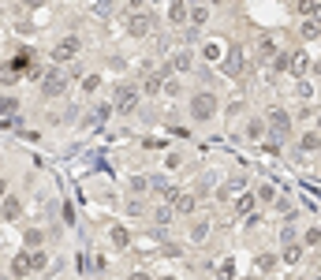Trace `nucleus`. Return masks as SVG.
Returning <instances> with one entry per match:
<instances>
[{"instance_id":"1","label":"nucleus","mask_w":321,"mask_h":280,"mask_svg":"<svg viewBox=\"0 0 321 280\" xmlns=\"http://www.w3.org/2000/svg\"><path fill=\"white\" fill-rule=\"evenodd\" d=\"M191 116H194L198 123H209L213 116H217V94H209V90L194 94V98H191Z\"/></svg>"},{"instance_id":"2","label":"nucleus","mask_w":321,"mask_h":280,"mask_svg":"<svg viewBox=\"0 0 321 280\" xmlns=\"http://www.w3.org/2000/svg\"><path fill=\"white\" fill-rule=\"evenodd\" d=\"M79 49H82V41L68 34V37H60V41L52 45V60H56V64H64V60H75V56H79Z\"/></svg>"},{"instance_id":"3","label":"nucleus","mask_w":321,"mask_h":280,"mask_svg":"<svg viewBox=\"0 0 321 280\" xmlns=\"http://www.w3.org/2000/svg\"><path fill=\"white\" fill-rule=\"evenodd\" d=\"M64 86H68V82H64V75L60 71H49V75H45V82H41V94H45V98H60Z\"/></svg>"},{"instance_id":"4","label":"nucleus","mask_w":321,"mask_h":280,"mask_svg":"<svg viewBox=\"0 0 321 280\" xmlns=\"http://www.w3.org/2000/svg\"><path fill=\"white\" fill-rule=\"evenodd\" d=\"M135 105H138V90H131V86H120L116 112H135Z\"/></svg>"},{"instance_id":"5","label":"nucleus","mask_w":321,"mask_h":280,"mask_svg":"<svg viewBox=\"0 0 321 280\" xmlns=\"http://www.w3.org/2000/svg\"><path fill=\"white\" fill-rule=\"evenodd\" d=\"M168 23H172V26L187 23V4H183V0H172V4H168Z\"/></svg>"},{"instance_id":"6","label":"nucleus","mask_w":321,"mask_h":280,"mask_svg":"<svg viewBox=\"0 0 321 280\" xmlns=\"http://www.w3.org/2000/svg\"><path fill=\"white\" fill-rule=\"evenodd\" d=\"M209 239V220H191V243H205Z\"/></svg>"},{"instance_id":"7","label":"nucleus","mask_w":321,"mask_h":280,"mask_svg":"<svg viewBox=\"0 0 321 280\" xmlns=\"http://www.w3.org/2000/svg\"><path fill=\"white\" fill-rule=\"evenodd\" d=\"M273 56H277V41H273V37H261L258 41V60H273Z\"/></svg>"},{"instance_id":"8","label":"nucleus","mask_w":321,"mask_h":280,"mask_svg":"<svg viewBox=\"0 0 321 280\" xmlns=\"http://www.w3.org/2000/svg\"><path fill=\"white\" fill-rule=\"evenodd\" d=\"M191 23H194V26H205V23H209V8H205V4L191 8Z\"/></svg>"},{"instance_id":"9","label":"nucleus","mask_w":321,"mask_h":280,"mask_svg":"<svg viewBox=\"0 0 321 280\" xmlns=\"http://www.w3.org/2000/svg\"><path fill=\"white\" fill-rule=\"evenodd\" d=\"M146 19H149V15H131L127 30H131V34H146V30H149V23H146Z\"/></svg>"},{"instance_id":"10","label":"nucleus","mask_w":321,"mask_h":280,"mask_svg":"<svg viewBox=\"0 0 321 280\" xmlns=\"http://www.w3.org/2000/svg\"><path fill=\"white\" fill-rule=\"evenodd\" d=\"M247 134H250L254 142H258L261 134H265V120H250V123H247Z\"/></svg>"},{"instance_id":"11","label":"nucleus","mask_w":321,"mask_h":280,"mask_svg":"<svg viewBox=\"0 0 321 280\" xmlns=\"http://www.w3.org/2000/svg\"><path fill=\"white\" fill-rule=\"evenodd\" d=\"M303 150H321V134L317 131H306L303 134Z\"/></svg>"},{"instance_id":"12","label":"nucleus","mask_w":321,"mask_h":280,"mask_svg":"<svg viewBox=\"0 0 321 280\" xmlns=\"http://www.w3.org/2000/svg\"><path fill=\"white\" fill-rule=\"evenodd\" d=\"M19 217V202H15V195H8V202H4V220H15Z\"/></svg>"},{"instance_id":"13","label":"nucleus","mask_w":321,"mask_h":280,"mask_svg":"<svg viewBox=\"0 0 321 280\" xmlns=\"http://www.w3.org/2000/svg\"><path fill=\"white\" fill-rule=\"evenodd\" d=\"M284 262H288V265H295V262H303V247H295V243H291V247L284 250Z\"/></svg>"},{"instance_id":"14","label":"nucleus","mask_w":321,"mask_h":280,"mask_svg":"<svg viewBox=\"0 0 321 280\" xmlns=\"http://www.w3.org/2000/svg\"><path fill=\"white\" fill-rule=\"evenodd\" d=\"M273 67H277V71H288V67H291V56L288 53H277V56H273Z\"/></svg>"},{"instance_id":"15","label":"nucleus","mask_w":321,"mask_h":280,"mask_svg":"<svg viewBox=\"0 0 321 280\" xmlns=\"http://www.w3.org/2000/svg\"><path fill=\"white\" fill-rule=\"evenodd\" d=\"M321 34V23L317 19H310V23H303V37H317Z\"/></svg>"},{"instance_id":"16","label":"nucleus","mask_w":321,"mask_h":280,"mask_svg":"<svg viewBox=\"0 0 321 280\" xmlns=\"http://www.w3.org/2000/svg\"><path fill=\"white\" fill-rule=\"evenodd\" d=\"M303 243H306V247H317V243H321V231H317V228H306Z\"/></svg>"},{"instance_id":"17","label":"nucleus","mask_w":321,"mask_h":280,"mask_svg":"<svg viewBox=\"0 0 321 280\" xmlns=\"http://www.w3.org/2000/svg\"><path fill=\"white\" fill-rule=\"evenodd\" d=\"M202 53H205V60H221V45H217V41H209Z\"/></svg>"},{"instance_id":"18","label":"nucleus","mask_w":321,"mask_h":280,"mask_svg":"<svg viewBox=\"0 0 321 280\" xmlns=\"http://www.w3.org/2000/svg\"><path fill=\"white\" fill-rule=\"evenodd\" d=\"M97 86H101V75H86V82H82V90H86V94H93V90H97Z\"/></svg>"},{"instance_id":"19","label":"nucleus","mask_w":321,"mask_h":280,"mask_svg":"<svg viewBox=\"0 0 321 280\" xmlns=\"http://www.w3.org/2000/svg\"><path fill=\"white\" fill-rule=\"evenodd\" d=\"M258 265H261V269H265V273H269V269L277 265V254H258Z\"/></svg>"},{"instance_id":"20","label":"nucleus","mask_w":321,"mask_h":280,"mask_svg":"<svg viewBox=\"0 0 321 280\" xmlns=\"http://www.w3.org/2000/svg\"><path fill=\"white\" fill-rule=\"evenodd\" d=\"M112 243H116V247H127V231L124 228H112Z\"/></svg>"},{"instance_id":"21","label":"nucleus","mask_w":321,"mask_h":280,"mask_svg":"<svg viewBox=\"0 0 321 280\" xmlns=\"http://www.w3.org/2000/svg\"><path fill=\"white\" fill-rule=\"evenodd\" d=\"M288 123H291V120H288L284 112H273V127H284V131H288Z\"/></svg>"},{"instance_id":"22","label":"nucleus","mask_w":321,"mask_h":280,"mask_svg":"<svg viewBox=\"0 0 321 280\" xmlns=\"http://www.w3.org/2000/svg\"><path fill=\"white\" fill-rule=\"evenodd\" d=\"M176 67H179V71H187V67H191V56L179 53V56H176Z\"/></svg>"},{"instance_id":"23","label":"nucleus","mask_w":321,"mask_h":280,"mask_svg":"<svg viewBox=\"0 0 321 280\" xmlns=\"http://www.w3.org/2000/svg\"><path fill=\"white\" fill-rule=\"evenodd\" d=\"M191 206H194L191 198H187V195H179V213H191Z\"/></svg>"},{"instance_id":"24","label":"nucleus","mask_w":321,"mask_h":280,"mask_svg":"<svg viewBox=\"0 0 321 280\" xmlns=\"http://www.w3.org/2000/svg\"><path fill=\"white\" fill-rule=\"evenodd\" d=\"M295 8H299V12H314L317 4H314V0H295Z\"/></svg>"},{"instance_id":"25","label":"nucleus","mask_w":321,"mask_h":280,"mask_svg":"<svg viewBox=\"0 0 321 280\" xmlns=\"http://www.w3.org/2000/svg\"><path fill=\"white\" fill-rule=\"evenodd\" d=\"M235 209H239V213H247V209H250V195H243L239 202H235Z\"/></svg>"},{"instance_id":"26","label":"nucleus","mask_w":321,"mask_h":280,"mask_svg":"<svg viewBox=\"0 0 321 280\" xmlns=\"http://www.w3.org/2000/svg\"><path fill=\"white\" fill-rule=\"evenodd\" d=\"M258 195H261V202H273V195H277V191H273V187H269V183H265V187H261V191H258Z\"/></svg>"},{"instance_id":"27","label":"nucleus","mask_w":321,"mask_h":280,"mask_svg":"<svg viewBox=\"0 0 321 280\" xmlns=\"http://www.w3.org/2000/svg\"><path fill=\"white\" fill-rule=\"evenodd\" d=\"M23 4H26V8H41L45 0H23Z\"/></svg>"},{"instance_id":"28","label":"nucleus","mask_w":321,"mask_h":280,"mask_svg":"<svg viewBox=\"0 0 321 280\" xmlns=\"http://www.w3.org/2000/svg\"><path fill=\"white\" fill-rule=\"evenodd\" d=\"M310 19H317V23H321V4L314 8V12H310Z\"/></svg>"},{"instance_id":"29","label":"nucleus","mask_w":321,"mask_h":280,"mask_svg":"<svg viewBox=\"0 0 321 280\" xmlns=\"http://www.w3.org/2000/svg\"><path fill=\"white\" fill-rule=\"evenodd\" d=\"M127 280H149V276H146V273H131Z\"/></svg>"},{"instance_id":"30","label":"nucleus","mask_w":321,"mask_h":280,"mask_svg":"<svg viewBox=\"0 0 321 280\" xmlns=\"http://www.w3.org/2000/svg\"><path fill=\"white\" fill-rule=\"evenodd\" d=\"M127 4H131V8H138V4H142V0H127Z\"/></svg>"},{"instance_id":"31","label":"nucleus","mask_w":321,"mask_h":280,"mask_svg":"<svg viewBox=\"0 0 321 280\" xmlns=\"http://www.w3.org/2000/svg\"><path fill=\"white\" fill-rule=\"evenodd\" d=\"M165 280H172V276H165Z\"/></svg>"}]
</instances>
